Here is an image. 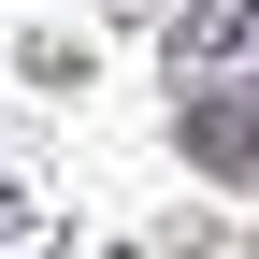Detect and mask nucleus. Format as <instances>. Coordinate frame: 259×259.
Masks as SVG:
<instances>
[{"label":"nucleus","mask_w":259,"mask_h":259,"mask_svg":"<svg viewBox=\"0 0 259 259\" xmlns=\"http://www.w3.org/2000/svg\"><path fill=\"white\" fill-rule=\"evenodd\" d=\"M202 158L216 173H259V101H202Z\"/></svg>","instance_id":"obj_1"}]
</instances>
